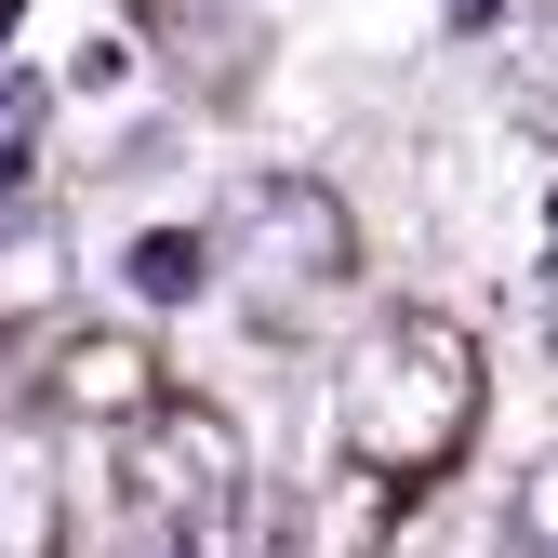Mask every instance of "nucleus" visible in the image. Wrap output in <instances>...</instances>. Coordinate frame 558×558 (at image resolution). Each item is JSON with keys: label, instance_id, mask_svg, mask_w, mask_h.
<instances>
[{"label": "nucleus", "instance_id": "nucleus-12", "mask_svg": "<svg viewBox=\"0 0 558 558\" xmlns=\"http://www.w3.org/2000/svg\"><path fill=\"white\" fill-rule=\"evenodd\" d=\"M0 27H14V0H0Z\"/></svg>", "mask_w": 558, "mask_h": 558}, {"label": "nucleus", "instance_id": "nucleus-2", "mask_svg": "<svg viewBox=\"0 0 558 558\" xmlns=\"http://www.w3.org/2000/svg\"><path fill=\"white\" fill-rule=\"evenodd\" d=\"M120 519L160 558H240L253 545V452L214 399H147L120 426Z\"/></svg>", "mask_w": 558, "mask_h": 558}, {"label": "nucleus", "instance_id": "nucleus-4", "mask_svg": "<svg viewBox=\"0 0 558 558\" xmlns=\"http://www.w3.org/2000/svg\"><path fill=\"white\" fill-rule=\"evenodd\" d=\"M147 399H160V360H147L133 332H81V345L53 360V412H66V426H133Z\"/></svg>", "mask_w": 558, "mask_h": 558}, {"label": "nucleus", "instance_id": "nucleus-1", "mask_svg": "<svg viewBox=\"0 0 558 558\" xmlns=\"http://www.w3.org/2000/svg\"><path fill=\"white\" fill-rule=\"evenodd\" d=\"M478 399H493V373H478V345L452 319H373L360 360H345L332 386V452L386 478V493H426V478H452V452L478 439Z\"/></svg>", "mask_w": 558, "mask_h": 558}, {"label": "nucleus", "instance_id": "nucleus-6", "mask_svg": "<svg viewBox=\"0 0 558 558\" xmlns=\"http://www.w3.org/2000/svg\"><path fill=\"white\" fill-rule=\"evenodd\" d=\"M120 266H133V293H147V306H199V293H214V240H186V227H147Z\"/></svg>", "mask_w": 558, "mask_h": 558}, {"label": "nucleus", "instance_id": "nucleus-5", "mask_svg": "<svg viewBox=\"0 0 558 558\" xmlns=\"http://www.w3.org/2000/svg\"><path fill=\"white\" fill-rule=\"evenodd\" d=\"M53 293H66V227H53V199L0 186V332H27Z\"/></svg>", "mask_w": 558, "mask_h": 558}, {"label": "nucleus", "instance_id": "nucleus-11", "mask_svg": "<svg viewBox=\"0 0 558 558\" xmlns=\"http://www.w3.org/2000/svg\"><path fill=\"white\" fill-rule=\"evenodd\" d=\"M545 332H558V279H545Z\"/></svg>", "mask_w": 558, "mask_h": 558}, {"label": "nucleus", "instance_id": "nucleus-3", "mask_svg": "<svg viewBox=\"0 0 558 558\" xmlns=\"http://www.w3.org/2000/svg\"><path fill=\"white\" fill-rule=\"evenodd\" d=\"M214 266L240 279V306L266 332H306L345 279H360V227L319 173H240L227 214H214Z\"/></svg>", "mask_w": 558, "mask_h": 558}, {"label": "nucleus", "instance_id": "nucleus-7", "mask_svg": "<svg viewBox=\"0 0 558 558\" xmlns=\"http://www.w3.org/2000/svg\"><path fill=\"white\" fill-rule=\"evenodd\" d=\"M0 558H53V478L27 452H0Z\"/></svg>", "mask_w": 558, "mask_h": 558}, {"label": "nucleus", "instance_id": "nucleus-10", "mask_svg": "<svg viewBox=\"0 0 558 558\" xmlns=\"http://www.w3.org/2000/svg\"><path fill=\"white\" fill-rule=\"evenodd\" d=\"M439 14H452V27H493V0H439Z\"/></svg>", "mask_w": 558, "mask_h": 558}, {"label": "nucleus", "instance_id": "nucleus-8", "mask_svg": "<svg viewBox=\"0 0 558 558\" xmlns=\"http://www.w3.org/2000/svg\"><path fill=\"white\" fill-rule=\"evenodd\" d=\"M519 545L532 558H558V439L532 452V478H519Z\"/></svg>", "mask_w": 558, "mask_h": 558}, {"label": "nucleus", "instance_id": "nucleus-9", "mask_svg": "<svg viewBox=\"0 0 558 558\" xmlns=\"http://www.w3.org/2000/svg\"><path fill=\"white\" fill-rule=\"evenodd\" d=\"M519 120L558 133V27H532V53H519Z\"/></svg>", "mask_w": 558, "mask_h": 558}]
</instances>
